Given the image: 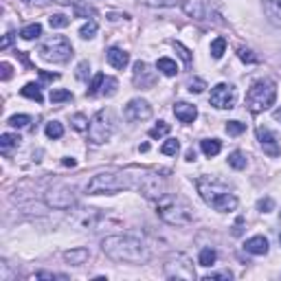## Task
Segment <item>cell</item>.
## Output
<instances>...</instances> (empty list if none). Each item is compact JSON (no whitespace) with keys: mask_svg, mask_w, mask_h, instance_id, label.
<instances>
[{"mask_svg":"<svg viewBox=\"0 0 281 281\" xmlns=\"http://www.w3.org/2000/svg\"><path fill=\"white\" fill-rule=\"evenodd\" d=\"M174 115L180 123H193L195 117H198V110H195V105L187 104V101H178V104H174Z\"/></svg>","mask_w":281,"mask_h":281,"instance_id":"9a60e30c","label":"cell"},{"mask_svg":"<svg viewBox=\"0 0 281 281\" xmlns=\"http://www.w3.org/2000/svg\"><path fill=\"white\" fill-rule=\"evenodd\" d=\"M244 130H246V123H239V121H229L226 123V134L229 136H239Z\"/></svg>","mask_w":281,"mask_h":281,"instance_id":"f35d334b","label":"cell"},{"mask_svg":"<svg viewBox=\"0 0 281 281\" xmlns=\"http://www.w3.org/2000/svg\"><path fill=\"white\" fill-rule=\"evenodd\" d=\"M20 92H22V97H27V99H33L35 104H42L44 101L42 90H40V84H27Z\"/></svg>","mask_w":281,"mask_h":281,"instance_id":"603a6c76","label":"cell"},{"mask_svg":"<svg viewBox=\"0 0 281 281\" xmlns=\"http://www.w3.org/2000/svg\"><path fill=\"white\" fill-rule=\"evenodd\" d=\"M42 35V24L33 22V24H27L22 31H20V38L22 40H35Z\"/></svg>","mask_w":281,"mask_h":281,"instance_id":"d4e9b609","label":"cell"},{"mask_svg":"<svg viewBox=\"0 0 281 281\" xmlns=\"http://www.w3.org/2000/svg\"><path fill=\"white\" fill-rule=\"evenodd\" d=\"M75 15H77V18H81V15H84V18H88V15H90V18H95V9H92L90 5L79 2V5H75Z\"/></svg>","mask_w":281,"mask_h":281,"instance_id":"ab89813d","label":"cell"},{"mask_svg":"<svg viewBox=\"0 0 281 281\" xmlns=\"http://www.w3.org/2000/svg\"><path fill=\"white\" fill-rule=\"evenodd\" d=\"M161 152L165 154V156H176V154L180 152V143H178L176 138H167L165 143H163Z\"/></svg>","mask_w":281,"mask_h":281,"instance_id":"f546056e","label":"cell"},{"mask_svg":"<svg viewBox=\"0 0 281 281\" xmlns=\"http://www.w3.org/2000/svg\"><path fill=\"white\" fill-rule=\"evenodd\" d=\"M132 84L136 88H143V90H148V88H152L154 84H156V71H152V68H149L145 62H136V64H134Z\"/></svg>","mask_w":281,"mask_h":281,"instance_id":"4fadbf2b","label":"cell"},{"mask_svg":"<svg viewBox=\"0 0 281 281\" xmlns=\"http://www.w3.org/2000/svg\"><path fill=\"white\" fill-rule=\"evenodd\" d=\"M97 29H99V27H97V22H95V20H90V22H86L79 29V35L84 40H92V38H95V33H97Z\"/></svg>","mask_w":281,"mask_h":281,"instance_id":"836d02e7","label":"cell"},{"mask_svg":"<svg viewBox=\"0 0 281 281\" xmlns=\"http://www.w3.org/2000/svg\"><path fill=\"white\" fill-rule=\"evenodd\" d=\"M229 165L233 167V169H244V167H246V154L239 152V149H235V152L229 156Z\"/></svg>","mask_w":281,"mask_h":281,"instance_id":"83f0119b","label":"cell"},{"mask_svg":"<svg viewBox=\"0 0 281 281\" xmlns=\"http://www.w3.org/2000/svg\"><path fill=\"white\" fill-rule=\"evenodd\" d=\"M46 136L48 138H62L64 136V128H62V123L59 121H51V123H46Z\"/></svg>","mask_w":281,"mask_h":281,"instance_id":"4dcf8cb0","label":"cell"},{"mask_svg":"<svg viewBox=\"0 0 281 281\" xmlns=\"http://www.w3.org/2000/svg\"><path fill=\"white\" fill-rule=\"evenodd\" d=\"M132 187L138 189V193L145 195L148 200H161L167 193V182L156 172H141L138 176H132Z\"/></svg>","mask_w":281,"mask_h":281,"instance_id":"52a82bcc","label":"cell"},{"mask_svg":"<svg viewBox=\"0 0 281 281\" xmlns=\"http://www.w3.org/2000/svg\"><path fill=\"white\" fill-rule=\"evenodd\" d=\"M38 279H66L64 275H55V272H38Z\"/></svg>","mask_w":281,"mask_h":281,"instance_id":"681fc988","label":"cell"},{"mask_svg":"<svg viewBox=\"0 0 281 281\" xmlns=\"http://www.w3.org/2000/svg\"><path fill=\"white\" fill-rule=\"evenodd\" d=\"M156 213L163 222L172 224V226H187L193 222V211L182 198L178 195H163L156 205Z\"/></svg>","mask_w":281,"mask_h":281,"instance_id":"3957f363","label":"cell"},{"mask_svg":"<svg viewBox=\"0 0 281 281\" xmlns=\"http://www.w3.org/2000/svg\"><path fill=\"white\" fill-rule=\"evenodd\" d=\"M38 53H40V58H42L44 62L64 64L73 58V44L68 42L64 35H53V38H48L46 42L40 44Z\"/></svg>","mask_w":281,"mask_h":281,"instance_id":"8992f818","label":"cell"},{"mask_svg":"<svg viewBox=\"0 0 281 281\" xmlns=\"http://www.w3.org/2000/svg\"><path fill=\"white\" fill-rule=\"evenodd\" d=\"M244 251L251 252V255H266L268 252V239L264 237V235H255V237L246 239Z\"/></svg>","mask_w":281,"mask_h":281,"instance_id":"ac0fdd59","label":"cell"},{"mask_svg":"<svg viewBox=\"0 0 281 281\" xmlns=\"http://www.w3.org/2000/svg\"><path fill=\"white\" fill-rule=\"evenodd\" d=\"M48 24H51L53 29H64V27L71 24V18H66L64 14H53L51 18H48Z\"/></svg>","mask_w":281,"mask_h":281,"instance_id":"1f68e13d","label":"cell"},{"mask_svg":"<svg viewBox=\"0 0 281 281\" xmlns=\"http://www.w3.org/2000/svg\"><path fill=\"white\" fill-rule=\"evenodd\" d=\"M108 64L110 66H115V68H125L130 64V55L123 51V48H117V46H112V48H108Z\"/></svg>","mask_w":281,"mask_h":281,"instance_id":"d6986e66","label":"cell"},{"mask_svg":"<svg viewBox=\"0 0 281 281\" xmlns=\"http://www.w3.org/2000/svg\"><path fill=\"white\" fill-rule=\"evenodd\" d=\"M224 51H226V40H224V38H215L213 42H211V58L220 59L224 55Z\"/></svg>","mask_w":281,"mask_h":281,"instance_id":"4316f807","label":"cell"},{"mask_svg":"<svg viewBox=\"0 0 281 281\" xmlns=\"http://www.w3.org/2000/svg\"><path fill=\"white\" fill-rule=\"evenodd\" d=\"M75 75H77V79H79V81H86L88 75H90V64H88V62H79V64H77V73H75Z\"/></svg>","mask_w":281,"mask_h":281,"instance_id":"b9f144b4","label":"cell"},{"mask_svg":"<svg viewBox=\"0 0 281 281\" xmlns=\"http://www.w3.org/2000/svg\"><path fill=\"white\" fill-rule=\"evenodd\" d=\"M117 88H119V81H117L115 77H105L104 86H101V95L112 97V95H117Z\"/></svg>","mask_w":281,"mask_h":281,"instance_id":"f1b7e54d","label":"cell"},{"mask_svg":"<svg viewBox=\"0 0 281 281\" xmlns=\"http://www.w3.org/2000/svg\"><path fill=\"white\" fill-rule=\"evenodd\" d=\"M18 143H20V136L18 134H2V136H0V149H2V152H9V149H14V148H18Z\"/></svg>","mask_w":281,"mask_h":281,"instance_id":"cb8c5ba5","label":"cell"},{"mask_svg":"<svg viewBox=\"0 0 281 281\" xmlns=\"http://www.w3.org/2000/svg\"><path fill=\"white\" fill-rule=\"evenodd\" d=\"M121 18L128 20L130 15H128V14H108V20H112V22H115V20H121Z\"/></svg>","mask_w":281,"mask_h":281,"instance_id":"816d5d0a","label":"cell"},{"mask_svg":"<svg viewBox=\"0 0 281 281\" xmlns=\"http://www.w3.org/2000/svg\"><path fill=\"white\" fill-rule=\"evenodd\" d=\"M239 59H242V62H246V64H257L259 62V58L257 55H252V51H248V48H239Z\"/></svg>","mask_w":281,"mask_h":281,"instance_id":"7bdbcfd3","label":"cell"},{"mask_svg":"<svg viewBox=\"0 0 281 281\" xmlns=\"http://www.w3.org/2000/svg\"><path fill=\"white\" fill-rule=\"evenodd\" d=\"M24 2H31V5H48L53 0H24Z\"/></svg>","mask_w":281,"mask_h":281,"instance_id":"db71d44e","label":"cell"},{"mask_svg":"<svg viewBox=\"0 0 281 281\" xmlns=\"http://www.w3.org/2000/svg\"><path fill=\"white\" fill-rule=\"evenodd\" d=\"M51 101H53V104L73 101V92L71 90H62V88H58V90H51Z\"/></svg>","mask_w":281,"mask_h":281,"instance_id":"e575fe53","label":"cell"},{"mask_svg":"<svg viewBox=\"0 0 281 281\" xmlns=\"http://www.w3.org/2000/svg\"><path fill=\"white\" fill-rule=\"evenodd\" d=\"M215 259H218V255H215L213 248H202L200 257H198V264L205 266V268H209V266H213V264H215Z\"/></svg>","mask_w":281,"mask_h":281,"instance_id":"484cf974","label":"cell"},{"mask_svg":"<svg viewBox=\"0 0 281 281\" xmlns=\"http://www.w3.org/2000/svg\"><path fill=\"white\" fill-rule=\"evenodd\" d=\"M174 46H176V48H178V51H180V58H182V59H185V62H187V64H191V53H189V51H187V48H185V46H182V44H180V42H174Z\"/></svg>","mask_w":281,"mask_h":281,"instance_id":"7dc6e473","label":"cell"},{"mask_svg":"<svg viewBox=\"0 0 281 281\" xmlns=\"http://www.w3.org/2000/svg\"><path fill=\"white\" fill-rule=\"evenodd\" d=\"M75 191L68 185H55L53 189H48L46 193V205L53 209H71L75 205Z\"/></svg>","mask_w":281,"mask_h":281,"instance_id":"30bf717a","label":"cell"},{"mask_svg":"<svg viewBox=\"0 0 281 281\" xmlns=\"http://www.w3.org/2000/svg\"><path fill=\"white\" fill-rule=\"evenodd\" d=\"M198 193L202 195V200L209 207H213L220 213H229V211L237 209V198L231 191V187L226 182H222L220 178L213 176H202L198 180Z\"/></svg>","mask_w":281,"mask_h":281,"instance_id":"7a4b0ae2","label":"cell"},{"mask_svg":"<svg viewBox=\"0 0 281 281\" xmlns=\"http://www.w3.org/2000/svg\"><path fill=\"white\" fill-rule=\"evenodd\" d=\"M277 99V86L270 79H259L255 81L246 92V108L252 115H259L264 110H268Z\"/></svg>","mask_w":281,"mask_h":281,"instance_id":"5b68a950","label":"cell"},{"mask_svg":"<svg viewBox=\"0 0 281 281\" xmlns=\"http://www.w3.org/2000/svg\"><path fill=\"white\" fill-rule=\"evenodd\" d=\"M200 149H202V154H205V156L213 158V156H218V154H220L222 143H220L218 138H205V141L200 143Z\"/></svg>","mask_w":281,"mask_h":281,"instance_id":"44dd1931","label":"cell"},{"mask_svg":"<svg viewBox=\"0 0 281 281\" xmlns=\"http://www.w3.org/2000/svg\"><path fill=\"white\" fill-rule=\"evenodd\" d=\"M182 9H185V14L193 20H205V15H207L205 0H185Z\"/></svg>","mask_w":281,"mask_h":281,"instance_id":"e0dca14e","label":"cell"},{"mask_svg":"<svg viewBox=\"0 0 281 281\" xmlns=\"http://www.w3.org/2000/svg\"><path fill=\"white\" fill-rule=\"evenodd\" d=\"M11 42H14V33H7L5 40H2V44H0V48H2V51H5V48H9Z\"/></svg>","mask_w":281,"mask_h":281,"instance_id":"f907efd6","label":"cell"},{"mask_svg":"<svg viewBox=\"0 0 281 281\" xmlns=\"http://www.w3.org/2000/svg\"><path fill=\"white\" fill-rule=\"evenodd\" d=\"M187 88H189V92H193V95H200L207 88V84H205V79H198V77H195V79H191L189 84H187Z\"/></svg>","mask_w":281,"mask_h":281,"instance_id":"60d3db41","label":"cell"},{"mask_svg":"<svg viewBox=\"0 0 281 281\" xmlns=\"http://www.w3.org/2000/svg\"><path fill=\"white\" fill-rule=\"evenodd\" d=\"M257 138H259V143H262V148H264V154H268L270 158H277L281 154L279 141H277V136L268 128H264V125L257 128Z\"/></svg>","mask_w":281,"mask_h":281,"instance_id":"5bb4252c","label":"cell"},{"mask_svg":"<svg viewBox=\"0 0 281 281\" xmlns=\"http://www.w3.org/2000/svg\"><path fill=\"white\" fill-rule=\"evenodd\" d=\"M257 209L262 211V213H268V211L275 209V202H272V198H262V200L257 202Z\"/></svg>","mask_w":281,"mask_h":281,"instance_id":"f6af8a7d","label":"cell"},{"mask_svg":"<svg viewBox=\"0 0 281 281\" xmlns=\"http://www.w3.org/2000/svg\"><path fill=\"white\" fill-rule=\"evenodd\" d=\"M138 2H143L148 7H174L178 0H138Z\"/></svg>","mask_w":281,"mask_h":281,"instance_id":"ee69618b","label":"cell"},{"mask_svg":"<svg viewBox=\"0 0 281 281\" xmlns=\"http://www.w3.org/2000/svg\"><path fill=\"white\" fill-rule=\"evenodd\" d=\"M211 105L218 110H231L235 105V90L229 84H218L211 90Z\"/></svg>","mask_w":281,"mask_h":281,"instance_id":"8fae6325","label":"cell"},{"mask_svg":"<svg viewBox=\"0 0 281 281\" xmlns=\"http://www.w3.org/2000/svg\"><path fill=\"white\" fill-rule=\"evenodd\" d=\"M264 14L275 27H281V0H262Z\"/></svg>","mask_w":281,"mask_h":281,"instance_id":"2e32d148","label":"cell"},{"mask_svg":"<svg viewBox=\"0 0 281 281\" xmlns=\"http://www.w3.org/2000/svg\"><path fill=\"white\" fill-rule=\"evenodd\" d=\"M71 123H73V128H75L77 132H86L88 125H90V121H88L84 115H73L71 117Z\"/></svg>","mask_w":281,"mask_h":281,"instance_id":"d590c367","label":"cell"},{"mask_svg":"<svg viewBox=\"0 0 281 281\" xmlns=\"http://www.w3.org/2000/svg\"><path fill=\"white\" fill-rule=\"evenodd\" d=\"M64 167H75L77 165V161H75V158H64Z\"/></svg>","mask_w":281,"mask_h":281,"instance_id":"11a10c76","label":"cell"},{"mask_svg":"<svg viewBox=\"0 0 281 281\" xmlns=\"http://www.w3.org/2000/svg\"><path fill=\"white\" fill-rule=\"evenodd\" d=\"M104 79H105V75H104V73L95 75V79H92V84H90V88H88V92H86V95H88V97L99 95V92H101V86H104Z\"/></svg>","mask_w":281,"mask_h":281,"instance_id":"8d00e7d4","label":"cell"},{"mask_svg":"<svg viewBox=\"0 0 281 281\" xmlns=\"http://www.w3.org/2000/svg\"><path fill=\"white\" fill-rule=\"evenodd\" d=\"M31 123V117L29 115H14L9 119V125L11 128H27Z\"/></svg>","mask_w":281,"mask_h":281,"instance_id":"74e56055","label":"cell"},{"mask_svg":"<svg viewBox=\"0 0 281 281\" xmlns=\"http://www.w3.org/2000/svg\"><path fill=\"white\" fill-rule=\"evenodd\" d=\"M88 257H90V251L88 248H71V251L64 252V259L71 266H81V264L88 262Z\"/></svg>","mask_w":281,"mask_h":281,"instance_id":"ffe728a7","label":"cell"},{"mask_svg":"<svg viewBox=\"0 0 281 281\" xmlns=\"http://www.w3.org/2000/svg\"><path fill=\"white\" fill-rule=\"evenodd\" d=\"M53 2H58V5H79L81 0H53Z\"/></svg>","mask_w":281,"mask_h":281,"instance_id":"f5cc1de1","label":"cell"},{"mask_svg":"<svg viewBox=\"0 0 281 281\" xmlns=\"http://www.w3.org/2000/svg\"><path fill=\"white\" fill-rule=\"evenodd\" d=\"M123 189H132V176L123 172H101L92 176L88 182L86 193L88 195H99V193H117Z\"/></svg>","mask_w":281,"mask_h":281,"instance_id":"277c9868","label":"cell"},{"mask_svg":"<svg viewBox=\"0 0 281 281\" xmlns=\"http://www.w3.org/2000/svg\"><path fill=\"white\" fill-rule=\"evenodd\" d=\"M187 161H195V152H193V149H189V152H187Z\"/></svg>","mask_w":281,"mask_h":281,"instance_id":"9f6ffc18","label":"cell"},{"mask_svg":"<svg viewBox=\"0 0 281 281\" xmlns=\"http://www.w3.org/2000/svg\"><path fill=\"white\" fill-rule=\"evenodd\" d=\"M101 251L121 264H145L149 259L148 246L132 235H110L101 242Z\"/></svg>","mask_w":281,"mask_h":281,"instance_id":"6da1fadb","label":"cell"},{"mask_svg":"<svg viewBox=\"0 0 281 281\" xmlns=\"http://www.w3.org/2000/svg\"><path fill=\"white\" fill-rule=\"evenodd\" d=\"M231 277H233V275H231L229 270H226V272H213V275H207L205 281H215V279H226V281H229Z\"/></svg>","mask_w":281,"mask_h":281,"instance_id":"bcb514c9","label":"cell"},{"mask_svg":"<svg viewBox=\"0 0 281 281\" xmlns=\"http://www.w3.org/2000/svg\"><path fill=\"white\" fill-rule=\"evenodd\" d=\"M165 275L167 279H180V281H193L195 279V270H193V264L187 255H172L167 259L165 264Z\"/></svg>","mask_w":281,"mask_h":281,"instance_id":"9c48e42d","label":"cell"},{"mask_svg":"<svg viewBox=\"0 0 281 281\" xmlns=\"http://www.w3.org/2000/svg\"><path fill=\"white\" fill-rule=\"evenodd\" d=\"M279 242H281V235H279Z\"/></svg>","mask_w":281,"mask_h":281,"instance_id":"680465c9","label":"cell"},{"mask_svg":"<svg viewBox=\"0 0 281 281\" xmlns=\"http://www.w3.org/2000/svg\"><path fill=\"white\" fill-rule=\"evenodd\" d=\"M275 119H281V110H277V112H275Z\"/></svg>","mask_w":281,"mask_h":281,"instance_id":"6f0895ef","label":"cell"},{"mask_svg":"<svg viewBox=\"0 0 281 281\" xmlns=\"http://www.w3.org/2000/svg\"><path fill=\"white\" fill-rule=\"evenodd\" d=\"M115 132V117L110 110H99L95 117L90 119V125H88V141L95 145H101L105 141H110Z\"/></svg>","mask_w":281,"mask_h":281,"instance_id":"ba28073f","label":"cell"},{"mask_svg":"<svg viewBox=\"0 0 281 281\" xmlns=\"http://www.w3.org/2000/svg\"><path fill=\"white\" fill-rule=\"evenodd\" d=\"M156 68L163 73L165 77H176L178 75V66H176V62L174 59H169V58H161L156 62Z\"/></svg>","mask_w":281,"mask_h":281,"instance_id":"7402d4cb","label":"cell"},{"mask_svg":"<svg viewBox=\"0 0 281 281\" xmlns=\"http://www.w3.org/2000/svg\"><path fill=\"white\" fill-rule=\"evenodd\" d=\"M0 71H2V73H0V77H2V79H11V71H14V68H11L9 66V64H7V62H2V64H0Z\"/></svg>","mask_w":281,"mask_h":281,"instance_id":"c3c4849f","label":"cell"},{"mask_svg":"<svg viewBox=\"0 0 281 281\" xmlns=\"http://www.w3.org/2000/svg\"><path fill=\"white\" fill-rule=\"evenodd\" d=\"M169 123H165V121H161V123L158 125H154L152 130H149V138H163V136H167V134H169Z\"/></svg>","mask_w":281,"mask_h":281,"instance_id":"d6a6232c","label":"cell"},{"mask_svg":"<svg viewBox=\"0 0 281 281\" xmlns=\"http://www.w3.org/2000/svg\"><path fill=\"white\" fill-rule=\"evenodd\" d=\"M123 117L130 123H141V121H148L152 117V105L145 99H132L128 101V105L123 108Z\"/></svg>","mask_w":281,"mask_h":281,"instance_id":"7c38bea8","label":"cell"}]
</instances>
